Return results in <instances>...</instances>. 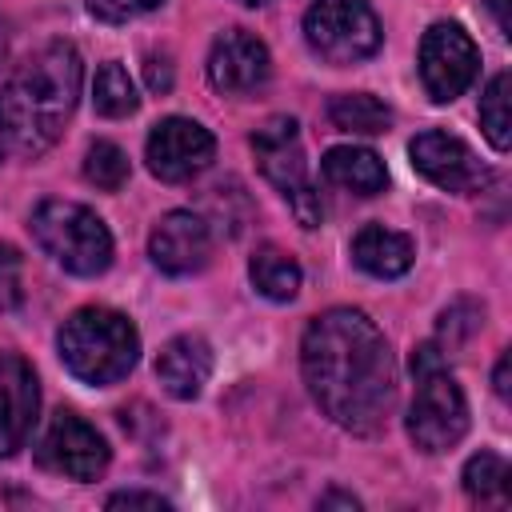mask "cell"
Returning a JSON list of instances; mask_svg holds the SVG:
<instances>
[{
  "label": "cell",
  "mask_w": 512,
  "mask_h": 512,
  "mask_svg": "<svg viewBox=\"0 0 512 512\" xmlns=\"http://www.w3.org/2000/svg\"><path fill=\"white\" fill-rule=\"evenodd\" d=\"M300 368L320 412L344 432H380L396 404L392 348L360 308L320 312L304 328Z\"/></svg>",
  "instance_id": "6da1fadb"
},
{
  "label": "cell",
  "mask_w": 512,
  "mask_h": 512,
  "mask_svg": "<svg viewBox=\"0 0 512 512\" xmlns=\"http://www.w3.org/2000/svg\"><path fill=\"white\" fill-rule=\"evenodd\" d=\"M80 76L84 64L68 40H52L24 60L0 88V144L12 156L48 152L76 108Z\"/></svg>",
  "instance_id": "7a4b0ae2"
},
{
  "label": "cell",
  "mask_w": 512,
  "mask_h": 512,
  "mask_svg": "<svg viewBox=\"0 0 512 512\" xmlns=\"http://www.w3.org/2000/svg\"><path fill=\"white\" fill-rule=\"evenodd\" d=\"M64 368L84 384H116L132 372L140 356L136 324L116 308H80L64 320L56 336Z\"/></svg>",
  "instance_id": "3957f363"
},
{
  "label": "cell",
  "mask_w": 512,
  "mask_h": 512,
  "mask_svg": "<svg viewBox=\"0 0 512 512\" xmlns=\"http://www.w3.org/2000/svg\"><path fill=\"white\" fill-rule=\"evenodd\" d=\"M412 380L416 396L408 408V436L420 452H448L468 432V400L436 344L412 352Z\"/></svg>",
  "instance_id": "277c9868"
},
{
  "label": "cell",
  "mask_w": 512,
  "mask_h": 512,
  "mask_svg": "<svg viewBox=\"0 0 512 512\" xmlns=\"http://www.w3.org/2000/svg\"><path fill=\"white\" fill-rule=\"evenodd\" d=\"M32 236L72 276H100L112 264V232L84 204H72V200L36 204Z\"/></svg>",
  "instance_id": "5b68a950"
},
{
  "label": "cell",
  "mask_w": 512,
  "mask_h": 512,
  "mask_svg": "<svg viewBox=\"0 0 512 512\" xmlns=\"http://www.w3.org/2000/svg\"><path fill=\"white\" fill-rule=\"evenodd\" d=\"M252 152L260 172L268 176V184L288 200L292 216L304 228H316L324 220L320 208V192L308 180V164H304V148H300V124L292 116H272L252 132Z\"/></svg>",
  "instance_id": "8992f818"
},
{
  "label": "cell",
  "mask_w": 512,
  "mask_h": 512,
  "mask_svg": "<svg viewBox=\"0 0 512 512\" xmlns=\"http://www.w3.org/2000/svg\"><path fill=\"white\" fill-rule=\"evenodd\" d=\"M380 20L368 0H312L304 12V40L328 64H356L380 48Z\"/></svg>",
  "instance_id": "52a82bcc"
},
{
  "label": "cell",
  "mask_w": 512,
  "mask_h": 512,
  "mask_svg": "<svg viewBox=\"0 0 512 512\" xmlns=\"http://www.w3.org/2000/svg\"><path fill=\"white\" fill-rule=\"evenodd\" d=\"M476 68H480V52H476L472 36L460 24L440 20L424 32V40H420V80H424V88L436 104L456 100L476 80Z\"/></svg>",
  "instance_id": "ba28073f"
},
{
  "label": "cell",
  "mask_w": 512,
  "mask_h": 512,
  "mask_svg": "<svg viewBox=\"0 0 512 512\" xmlns=\"http://www.w3.org/2000/svg\"><path fill=\"white\" fill-rule=\"evenodd\" d=\"M144 156H148V168H152L156 180L180 184V180L200 176L212 164L216 140H212V132L204 124H196L188 116H168L148 132Z\"/></svg>",
  "instance_id": "9c48e42d"
},
{
  "label": "cell",
  "mask_w": 512,
  "mask_h": 512,
  "mask_svg": "<svg viewBox=\"0 0 512 512\" xmlns=\"http://www.w3.org/2000/svg\"><path fill=\"white\" fill-rule=\"evenodd\" d=\"M408 156H412V168L424 180H432L436 188H444V192H476V188L488 184V168L452 132H440V128L420 132L408 144Z\"/></svg>",
  "instance_id": "30bf717a"
},
{
  "label": "cell",
  "mask_w": 512,
  "mask_h": 512,
  "mask_svg": "<svg viewBox=\"0 0 512 512\" xmlns=\"http://www.w3.org/2000/svg\"><path fill=\"white\" fill-rule=\"evenodd\" d=\"M268 76H272V56H268L264 40H256L244 28H228L216 36V44L208 52V80L216 92L248 96L256 88H264Z\"/></svg>",
  "instance_id": "8fae6325"
},
{
  "label": "cell",
  "mask_w": 512,
  "mask_h": 512,
  "mask_svg": "<svg viewBox=\"0 0 512 512\" xmlns=\"http://www.w3.org/2000/svg\"><path fill=\"white\" fill-rule=\"evenodd\" d=\"M40 460L60 472V476H72V480H96L104 468H108V444L104 436L84 424L80 416L72 412H56L48 432H44V444H40Z\"/></svg>",
  "instance_id": "7c38bea8"
},
{
  "label": "cell",
  "mask_w": 512,
  "mask_h": 512,
  "mask_svg": "<svg viewBox=\"0 0 512 512\" xmlns=\"http://www.w3.org/2000/svg\"><path fill=\"white\" fill-rule=\"evenodd\" d=\"M148 256L168 276H192L212 256V232L196 212L176 208L156 220V228L148 236Z\"/></svg>",
  "instance_id": "4fadbf2b"
},
{
  "label": "cell",
  "mask_w": 512,
  "mask_h": 512,
  "mask_svg": "<svg viewBox=\"0 0 512 512\" xmlns=\"http://www.w3.org/2000/svg\"><path fill=\"white\" fill-rule=\"evenodd\" d=\"M40 408V384L24 356L4 352L0 356V456H12L32 436Z\"/></svg>",
  "instance_id": "5bb4252c"
},
{
  "label": "cell",
  "mask_w": 512,
  "mask_h": 512,
  "mask_svg": "<svg viewBox=\"0 0 512 512\" xmlns=\"http://www.w3.org/2000/svg\"><path fill=\"white\" fill-rule=\"evenodd\" d=\"M212 376V348L204 336H172L156 356V380L176 400H196Z\"/></svg>",
  "instance_id": "9a60e30c"
},
{
  "label": "cell",
  "mask_w": 512,
  "mask_h": 512,
  "mask_svg": "<svg viewBox=\"0 0 512 512\" xmlns=\"http://www.w3.org/2000/svg\"><path fill=\"white\" fill-rule=\"evenodd\" d=\"M412 256H416L412 240H408L404 232L384 228V224H364V228L352 236V260H356L368 276H376V280H396V276H404V272L412 268Z\"/></svg>",
  "instance_id": "2e32d148"
},
{
  "label": "cell",
  "mask_w": 512,
  "mask_h": 512,
  "mask_svg": "<svg viewBox=\"0 0 512 512\" xmlns=\"http://www.w3.org/2000/svg\"><path fill=\"white\" fill-rule=\"evenodd\" d=\"M320 172H324L328 184L348 188V192H356V196H376V192H384V184H388L384 160H380L372 148H356V144H336V148H328L324 160H320Z\"/></svg>",
  "instance_id": "e0dca14e"
},
{
  "label": "cell",
  "mask_w": 512,
  "mask_h": 512,
  "mask_svg": "<svg viewBox=\"0 0 512 512\" xmlns=\"http://www.w3.org/2000/svg\"><path fill=\"white\" fill-rule=\"evenodd\" d=\"M248 276H252V288L260 292V296H268V300H292L296 292H300V264H296V256H288L284 248H276V244H264V248H256V256L248 260Z\"/></svg>",
  "instance_id": "ac0fdd59"
},
{
  "label": "cell",
  "mask_w": 512,
  "mask_h": 512,
  "mask_svg": "<svg viewBox=\"0 0 512 512\" xmlns=\"http://www.w3.org/2000/svg\"><path fill=\"white\" fill-rule=\"evenodd\" d=\"M328 120H332L340 132L380 136V132H388L392 112H388V104H380L372 92H344V96H332Z\"/></svg>",
  "instance_id": "d6986e66"
},
{
  "label": "cell",
  "mask_w": 512,
  "mask_h": 512,
  "mask_svg": "<svg viewBox=\"0 0 512 512\" xmlns=\"http://www.w3.org/2000/svg\"><path fill=\"white\" fill-rule=\"evenodd\" d=\"M92 104H96L100 116H132L136 112L140 96H136V84H132L128 68L120 60H108L96 72V80H92Z\"/></svg>",
  "instance_id": "ffe728a7"
},
{
  "label": "cell",
  "mask_w": 512,
  "mask_h": 512,
  "mask_svg": "<svg viewBox=\"0 0 512 512\" xmlns=\"http://www.w3.org/2000/svg\"><path fill=\"white\" fill-rule=\"evenodd\" d=\"M508 92H512V76L500 72L488 80V88L480 96V128L496 152H508V144H512V108H508L512 96Z\"/></svg>",
  "instance_id": "44dd1931"
},
{
  "label": "cell",
  "mask_w": 512,
  "mask_h": 512,
  "mask_svg": "<svg viewBox=\"0 0 512 512\" xmlns=\"http://www.w3.org/2000/svg\"><path fill=\"white\" fill-rule=\"evenodd\" d=\"M508 480H512V472H508L504 456H496V452H476L464 464V492L480 504H504L508 500Z\"/></svg>",
  "instance_id": "7402d4cb"
},
{
  "label": "cell",
  "mask_w": 512,
  "mask_h": 512,
  "mask_svg": "<svg viewBox=\"0 0 512 512\" xmlns=\"http://www.w3.org/2000/svg\"><path fill=\"white\" fill-rule=\"evenodd\" d=\"M84 176H88V184H96L104 192L124 188V180H128V156H124V148H116L112 140H96L84 152Z\"/></svg>",
  "instance_id": "603a6c76"
},
{
  "label": "cell",
  "mask_w": 512,
  "mask_h": 512,
  "mask_svg": "<svg viewBox=\"0 0 512 512\" xmlns=\"http://www.w3.org/2000/svg\"><path fill=\"white\" fill-rule=\"evenodd\" d=\"M20 280H24V260L12 244H0V312L20 304Z\"/></svg>",
  "instance_id": "cb8c5ba5"
},
{
  "label": "cell",
  "mask_w": 512,
  "mask_h": 512,
  "mask_svg": "<svg viewBox=\"0 0 512 512\" xmlns=\"http://www.w3.org/2000/svg\"><path fill=\"white\" fill-rule=\"evenodd\" d=\"M160 0H84V8L96 16V20H108V24H124L132 16H144L152 12Z\"/></svg>",
  "instance_id": "d4e9b609"
},
{
  "label": "cell",
  "mask_w": 512,
  "mask_h": 512,
  "mask_svg": "<svg viewBox=\"0 0 512 512\" xmlns=\"http://www.w3.org/2000/svg\"><path fill=\"white\" fill-rule=\"evenodd\" d=\"M476 304H468V300H460V304H452L444 316H440V340L452 348V344H460V340H468L476 328H480V312L472 316V320H464L468 312H472Z\"/></svg>",
  "instance_id": "484cf974"
},
{
  "label": "cell",
  "mask_w": 512,
  "mask_h": 512,
  "mask_svg": "<svg viewBox=\"0 0 512 512\" xmlns=\"http://www.w3.org/2000/svg\"><path fill=\"white\" fill-rule=\"evenodd\" d=\"M108 508H168V500L156 492H116L108 496Z\"/></svg>",
  "instance_id": "4316f807"
},
{
  "label": "cell",
  "mask_w": 512,
  "mask_h": 512,
  "mask_svg": "<svg viewBox=\"0 0 512 512\" xmlns=\"http://www.w3.org/2000/svg\"><path fill=\"white\" fill-rule=\"evenodd\" d=\"M144 72H148V88L152 92H168L172 88V64H168V56H148Z\"/></svg>",
  "instance_id": "83f0119b"
},
{
  "label": "cell",
  "mask_w": 512,
  "mask_h": 512,
  "mask_svg": "<svg viewBox=\"0 0 512 512\" xmlns=\"http://www.w3.org/2000/svg\"><path fill=\"white\" fill-rule=\"evenodd\" d=\"M488 8H492V16H496V28H500V36H512V20H508V0H488Z\"/></svg>",
  "instance_id": "f1b7e54d"
},
{
  "label": "cell",
  "mask_w": 512,
  "mask_h": 512,
  "mask_svg": "<svg viewBox=\"0 0 512 512\" xmlns=\"http://www.w3.org/2000/svg\"><path fill=\"white\" fill-rule=\"evenodd\" d=\"M508 364H512V360H508V352H504V356H500V364H496V376H492V384H496V396H500V400H508Z\"/></svg>",
  "instance_id": "f546056e"
},
{
  "label": "cell",
  "mask_w": 512,
  "mask_h": 512,
  "mask_svg": "<svg viewBox=\"0 0 512 512\" xmlns=\"http://www.w3.org/2000/svg\"><path fill=\"white\" fill-rule=\"evenodd\" d=\"M320 504H344V508H356V496H340V492H332V496H324Z\"/></svg>",
  "instance_id": "4dcf8cb0"
},
{
  "label": "cell",
  "mask_w": 512,
  "mask_h": 512,
  "mask_svg": "<svg viewBox=\"0 0 512 512\" xmlns=\"http://www.w3.org/2000/svg\"><path fill=\"white\" fill-rule=\"evenodd\" d=\"M4 52H8V32H4V20H0V60H4Z\"/></svg>",
  "instance_id": "1f68e13d"
},
{
  "label": "cell",
  "mask_w": 512,
  "mask_h": 512,
  "mask_svg": "<svg viewBox=\"0 0 512 512\" xmlns=\"http://www.w3.org/2000/svg\"><path fill=\"white\" fill-rule=\"evenodd\" d=\"M240 4H264V0H240Z\"/></svg>",
  "instance_id": "d6a6232c"
}]
</instances>
